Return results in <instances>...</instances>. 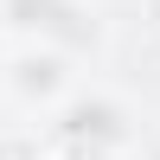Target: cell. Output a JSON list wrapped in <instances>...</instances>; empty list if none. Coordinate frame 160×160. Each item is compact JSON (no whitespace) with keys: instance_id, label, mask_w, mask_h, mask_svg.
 Listing matches in <instances>:
<instances>
[{"instance_id":"obj_1","label":"cell","mask_w":160,"mask_h":160,"mask_svg":"<svg viewBox=\"0 0 160 160\" xmlns=\"http://www.w3.org/2000/svg\"><path fill=\"white\" fill-rule=\"evenodd\" d=\"M0 19L19 38H45V45H64V51H90L102 38L96 13H90L83 0H7Z\"/></svg>"},{"instance_id":"obj_2","label":"cell","mask_w":160,"mask_h":160,"mask_svg":"<svg viewBox=\"0 0 160 160\" xmlns=\"http://www.w3.org/2000/svg\"><path fill=\"white\" fill-rule=\"evenodd\" d=\"M58 128H64V141L102 154V148H122L128 141V109L115 96H71L64 115H58Z\"/></svg>"},{"instance_id":"obj_3","label":"cell","mask_w":160,"mask_h":160,"mask_svg":"<svg viewBox=\"0 0 160 160\" xmlns=\"http://www.w3.org/2000/svg\"><path fill=\"white\" fill-rule=\"evenodd\" d=\"M64 83H71V77H64V58H58V51H19V58H13V90H19V96L51 102Z\"/></svg>"}]
</instances>
